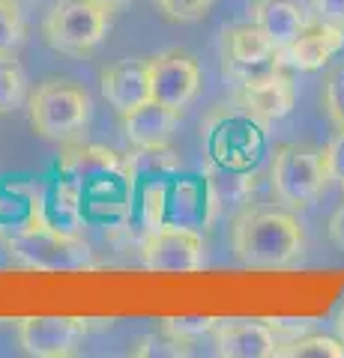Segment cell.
<instances>
[{
  "label": "cell",
  "mask_w": 344,
  "mask_h": 358,
  "mask_svg": "<svg viewBox=\"0 0 344 358\" xmlns=\"http://www.w3.org/2000/svg\"><path fill=\"white\" fill-rule=\"evenodd\" d=\"M231 248L249 268H287L305 254V230L287 209H246L234 218Z\"/></svg>",
  "instance_id": "1"
},
{
  "label": "cell",
  "mask_w": 344,
  "mask_h": 358,
  "mask_svg": "<svg viewBox=\"0 0 344 358\" xmlns=\"http://www.w3.org/2000/svg\"><path fill=\"white\" fill-rule=\"evenodd\" d=\"M9 260L25 266V268H39V272H78V268H96V257L87 245L54 227L48 221H33L25 230H18L6 242Z\"/></svg>",
  "instance_id": "2"
},
{
  "label": "cell",
  "mask_w": 344,
  "mask_h": 358,
  "mask_svg": "<svg viewBox=\"0 0 344 358\" xmlns=\"http://www.w3.org/2000/svg\"><path fill=\"white\" fill-rule=\"evenodd\" d=\"M30 108V126L39 138L54 143H72L78 141L84 129L90 126L93 102L87 90L69 81H42L36 93L27 99Z\"/></svg>",
  "instance_id": "3"
},
{
  "label": "cell",
  "mask_w": 344,
  "mask_h": 358,
  "mask_svg": "<svg viewBox=\"0 0 344 358\" xmlns=\"http://www.w3.org/2000/svg\"><path fill=\"white\" fill-rule=\"evenodd\" d=\"M326 162L324 150L308 147V143H282L273 152L270 164V185L279 203L287 209H305L312 206L317 194L326 185Z\"/></svg>",
  "instance_id": "4"
},
{
  "label": "cell",
  "mask_w": 344,
  "mask_h": 358,
  "mask_svg": "<svg viewBox=\"0 0 344 358\" xmlns=\"http://www.w3.org/2000/svg\"><path fill=\"white\" fill-rule=\"evenodd\" d=\"M111 30V9L93 0H57L42 21V36L60 54L84 57L105 42Z\"/></svg>",
  "instance_id": "5"
},
{
  "label": "cell",
  "mask_w": 344,
  "mask_h": 358,
  "mask_svg": "<svg viewBox=\"0 0 344 358\" xmlns=\"http://www.w3.org/2000/svg\"><path fill=\"white\" fill-rule=\"evenodd\" d=\"M141 263L150 272H198L207 263L204 236L186 224H159L141 245Z\"/></svg>",
  "instance_id": "6"
},
{
  "label": "cell",
  "mask_w": 344,
  "mask_h": 358,
  "mask_svg": "<svg viewBox=\"0 0 344 358\" xmlns=\"http://www.w3.org/2000/svg\"><path fill=\"white\" fill-rule=\"evenodd\" d=\"M147 66H150V93L156 102L174 110H183L201 93L204 72L201 63L188 51L183 48L159 51L156 57H147Z\"/></svg>",
  "instance_id": "7"
},
{
  "label": "cell",
  "mask_w": 344,
  "mask_h": 358,
  "mask_svg": "<svg viewBox=\"0 0 344 358\" xmlns=\"http://www.w3.org/2000/svg\"><path fill=\"white\" fill-rule=\"evenodd\" d=\"M87 338V320L81 317H25L18 322V343L33 358L72 355Z\"/></svg>",
  "instance_id": "8"
},
{
  "label": "cell",
  "mask_w": 344,
  "mask_h": 358,
  "mask_svg": "<svg viewBox=\"0 0 344 358\" xmlns=\"http://www.w3.org/2000/svg\"><path fill=\"white\" fill-rule=\"evenodd\" d=\"M180 114L183 110H174L156 102V99H150V102L138 108L123 110L120 114V129H123L126 141L135 150H168L174 131L180 126Z\"/></svg>",
  "instance_id": "9"
},
{
  "label": "cell",
  "mask_w": 344,
  "mask_h": 358,
  "mask_svg": "<svg viewBox=\"0 0 344 358\" xmlns=\"http://www.w3.org/2000/svg\"><path fill=\"white\" fill-rule=\"evenodd\" d=\"M60 173L72 185H90L102 179H132V162H123L114 150L105 147H87V143H72L66 147L60 159Z\"/></svg>",
  "instance_id": "10"
},
{
  "label": "cell",
  "mask_w": 344,
  "mask_h": 358,
  "mask_svg": "<svg viewBox=\"0 0 344 358\" xmlns=\"http://www.w3.org/2000/svg\"><path fill=\"white\" fill-rule=\"evenodd\" d=\"M341 48H344V27L317 21V24H308L291 45L279 48V57H282V66L312 72L326 66Z\"/></svg>",
  "instance_id": "11"
},
{
  "label": "cell",
  "mask_w": 344,
  "mask_h": 358,
  "mask_svg": "<svg viewBox=\"0 0 344 358\" xmlns=\"http://www.w3.org/2000/svg\"><path fill=\"white\" fill-rule=\"evenodd\" d=\"M282 341L270 322L228 320L216 326V352L225 358H275Z\"/></svg>",
  "instance_id": "12"
},
{
  "label": "cell",
  "mask_w": 344,
  "mask_h": 358,
  "mask_svg": "<svg viewBox=\"0 0 344 358\" xmlns=\"http://www.w3.org/2000/svg\"><path fill=\"white\" fill-rule=\"evenodd\" d=\"M102 84V96L105 102L123 114V110H132L144 102H150L153 93H150V66L147 60L141 57H129V60H120L114 66H108L99 78Z\"/></svg>",
  "instance_id": "13"
},
{
  "label": "cell",
  "mask_w": 344,
  "mask_h": 358,
  "mask_svg": "<svg viewBox=\"0 0 344 358\" xmlns=\"http://www.w3.org/2000/svg\"><path fill=\"white\" fill-rule=\"evenodd\" d=\"M240 108L246 110L252 120L258 122H273V120H282L294 110L296 102V90L294 81L287 75H273L261 84H252V87H242L240 96H237Z\"/></svg>",
  "instance_id": "14"
},
{
  "label": "cell",
  "mask_w": 344,
  "mask_h": 358,
  "mask_svg": "<svg viewBox=\"0 0 344 358\" xmlns=\"http://www.w3.org/2000/svg\"><path fill=\"white\" fill-rule=\"evenodd\" d=\"M252 21L275 42V48L291 45L299 33L312 24L308 13L294 0H254Z\"/></svg>",
  "instance_id": "15"
},
{
  "label": "cell",
  "mask_w": 344,
  "mask_h": 358,
  "mask_svg": "<svg viewBox=\"0 0 344 358\" xmlns=\"http://www.w3.org/2000/svg\"><path fill=\"white\" fill-rule=\"evenodd\" d=\"M279 54L275 42L254 24H237L225 30V57L234 60H261V57H273Z\"/></svg>",
  "instance_id": "16"
},
{
  "label": "cell",
  "mask_w": 344,
  "mask_h": 358,
  "mask_svg": "<svg viewBox=\"0 0 344 358\" xmlns=\"http://www.w3.org/2000/svg\"><path fill=\"white\" fill-rule=\"evenodd\" d=\"M27 99V72L15 54H0V114H13Z\"/></svg>",
  "instance_id": "17"
},
{
  "label": "cell",
  "mask_w": 344,
  "mask_h": 358,
  "mask_svg": "<svg viewBox=\"0 0 344 358\" xmlns=\"http://www.w3.org/2000/svg\"><path fill=\"white\" fill-rule=\"evenodd\" d=\"M221 72L231 84H237L240 90L242 87H252V84H261L266 78L279 75L282 72V57L273 54V57H261V60H234V57H225V66Z\"/></svg>",
  "instance_id": "18"
},
{
  "label": "cell",
  "mask_w": 344,
  "mask_h": 358,
  "mask_svg": "<svg viewBox=\"0 0 344 358\" xmlns=\"http://www.w3.org/2000/svg\"><path fill=\"white\" fill-rule=\"evenodd\" d=\"M341 358L344 355V343L336 338H326V334H305V338H294L279 346V355L275 358Z\"/></svg>",
  "instance_id": "19"
},
{
  "label": "cell",
  "mask_w": 344,
  "mask_h": 358,
  "mask_svg": "<svg viewBox=\"0 0 344 358\" xmlns=\"http://www.w3.org/2000/svg\"><path fill=\"white\" fill-rule=\"evenodd\" d=\"M27 36L25 15L15 0H0V54H15Z\"/></svg>",
  "instance_id": "20"
},
{
  "label": "cell",
  "mask_w": 344,
  "mask_h": 358,
  "mask_svg": "<svg viewBox=\"0 0 344 358\" xmlns=\"http://www.w3.org/2000/svg\"><path fill=\"white\" fill-rule=\"evenodd\" d=\"M213 0H156V9L168 18V21H180V24H188V21H201Z\"/></svg>",
  "instance_id": "21"
},
{
  "label": "cell",
  "mask_w": 344,
  "mask_h": 358,
  "mask_svg": "<svg viewBox=\"0 0 344 358\" xmlns=\"http://www.w3.org/2000/svg\"><path fill=\"white\" fill-rule=\"evenodd\" d=\"M135 355H168V358H180V355H188V343L174 338L171 331H162L159 338L150 334V338L138 341L135 346Z\"/></svg>",
  "instance_id": "22"
},
{
  "label": "cell",
  "mask_w": 344,
  "mask_h": 358,
  "mask_svg": "<svg viewBox=\"0 0 344 358\" xmlns=\"http://www.w3.org/2000/svg\"><path fill=\"white\" fill-rule=\"evenodd\" d=\"M324 105H326L329 120L336 122V129H344V66L326 78V87H324Z\"/></svg>",
  "instance_id": "23"
},
{
  "label": "cell",
  "mask_w": 344,
  "mask_h": 358,
  "mask_svg": "<svg viewBox=\"0 0 344 358\" xmlns=\"http://www.w3.org/2000/svg\"><path fill=\"white\" fill-rule=\"evenodd\" d=\"M219 326V320H165V331H171L174 338H180V341H192L198 338V334H207V331H216Z\"/></svg>",
  "instance_id": "24"
},
{
  "label": "cell",
  "mask_w": 344,
  "mask_h": 358,
  "mask_svg": "<svg viewBox=\"0 0 344 358\" xmlns=\"http://www.w3.org/2000/svg\"><path fill=\"white\" fill-rule=\"evenodd\" d=\"M324 162H326L329 179L344 185V129H338V134H332V141L324 150Z\"/></svg>",
  "instance_id": "25"
},
{
  "label": "cell",
  "mask_w": 344,
  "mask_h": 358,
  "mask_svg": "<svg viewBox=\"0 0 344 358\" xmlns=\"http://www.w3.org/2000/svg\"><path fill=\"white\" fill-rule=\"evenodd\" d=\"M312 9H315L317 21L344 27V0H312Z\"/></svg>",
  "instance_id": "26"
},
{
  "label": "cell",
  "mask_w": 344,
  "mask_h": 358,
  "mask_svg": "<svg viewBox=\"0 0 344 358\" xmlns=\"http://www.w3.org/2000/svg\"><path fill=\"white\" fill-rule=\"evenodd\" d=\"M329 242L336 245L338 251H344V206H338L329 218Z\"/></svg>",
  "instance_id": "27"
},
{
  "label": "cell",
  "mask_w": 344,
  "mask_h": 358,
  "mask_svg": "<svg viewBox=\"0 0 344 358\" xmlns=\"http://www.w3.org/2000/svg\"><path fill=\"white\" fill-rule=\"evenodd\" d=\"M93 3H99V6H105V9L114 13V9H123L126 3H132V0H93Z\"/></svg>",
  "instance_id": "28"
},
{
  "label": "cell",
  "mask_w": 344,
  "mask_h": 358,
  "mask_svg": "<svg viewBox=\"0 0 344 358\" xmlns=\"http://www.w3.org/2000/svg\"><path fill=\"white\" fill-rule=\"evenodd\" d=\"M336 331H338V341L344 343V310L338 313V322H336Z\"/></svg>",
  "instance_id": "29"
}]
</instances>
